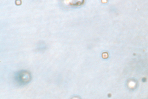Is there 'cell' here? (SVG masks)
Listing matches in <instances>:
<instances>
[{"instance_id": "obj_1", "label": "cell", "mask_w": 148, "mask_h": 99, "mask_svg": "<svg viewBox=\"0 0 148 99\" xmlns=\"http://www.w3.org/2000/svg\"><path fill=\"white\" fill-rule=\"evenodd\" d=\"M31 76L29 73L26 71H22L19 72L16 76V80L18 82L22 83H26L30 80Z\"/></svg>"}]
</instances>
